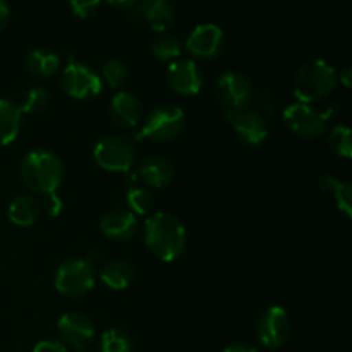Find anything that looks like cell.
<instances>
[{"label":"cell","instance_id":"f546056e","mask_svg":"<svg viewBox=\"0 0 352 352\" xmlns=\"http://www.w3.org/2000/svg\"><path fill=\"white\" fill-rule=\"evenodd\" d=\"M41 212H45L50 217H58L64 210V201L57 192H48V195H41L40 199Z\"/></svg>","mask_w":352,"mask_h":352},{"label":"cell","instance_id":"9a60e30c","mask_svg":"<svg viewBox=\"0 0 352 352\" xmlns=\"http://www.w3.org/2000/svg\"><path fill=\"white\" fill-rule=\"evenodd\" d=\"M100 230L112 241H129L138 232V219L129 210H110L100 220Z\"/></svg>","mask_w":352,"mask_h":352},{"label":"cell","instance_id":"d590c367","mask_svg":"<svg viewBox=\"0 0 352 352\" xmlns=\"http://www.w3.org/2000/svg\"><path fill=\"white\" fill-rule=\"evenodd\" d=\"M112 7H119V9H127L131 10L134 6H136L140 0H107Z\"/></svg>","mask_w":352,"mask_h":352},{"label":"cell","instance_id":"7c38bea8","mask_svg":"<svg viewBox=\"0 0 352 352\" xmlns=\"http://www.w3.org/2000/svg\"><path fill=\"white\" fill-rule=\"evenodd\" d=\"M223 41H226V34H223L222 28L212 23L198 24L189 33L188 40H186V48L192 57L210 60L222 52Z\"/></svg>","mask_w":352,"mask_h":352},{"label":"cell","instance_id":"cb8c5ba5","mask_svg":"<svg viewBox=\"0 0 352 352\" xmlns=\"http://www.w3.org/2000/svg\"><path fill=\"white\" fill-rule=\"evenodd\" d=\"M151 54L158 60H172L181 57L182 47L181 41L174 36V34L160 33L151 43Z\"/></svg>","mask_w":352,"mask_h":352},{"label":"cell","instance_id":"4316f807","mask_svg":"<svg viewBox=\"0 0 352 352\" xmlns=\"http://www.w3.org/2000/svg\"><path fill=\"white\" fill-rule=\"evenodd\" d=\"M329 146L337 157L349 158L352 157V140H351V129L344 124H339L332 129L329 136Z\"/></svg>","mask_w":352,"mask_h":352},{"label":"cell","instance_id":"44dd1931","mask_svg":"<svg viewBox=\"0 0 352 352\" xmlns=\"http://www.w3.org/2000/svg\"><path fill=\"white\" fill-rule=\"evenodd\" d=\"M21 122H23V112L19 105L12 100L0 98V144L14 143L21 131Z\"/></svg>","mask_w":352,"mask_h":352},{"label":"cell","instance_id":"d4e9b609","mask_svg":"<svg viewBox=\"0 0 352 352\" xmlns=\"http://www.w3.org/2000/svg\"><path fill=\"white\" fill-rule=\"evenodd\" d=\"M100 352H133V340L124 330L110 329L100 339Z\"/></svg>","mask_w":352,"mask_h":352},{"label":"cell","instance_id":"8d00e7d4","mask_svg":"<svg viewBox=\"0 0 352 352\" xmlns=\"http://www.w3.org/2000/svg\"><path fill=\"white\" fill-rule=\"evenodd\" d=\"M78 352H88V351H85V349H82V351H78Z\"/></svg>","mask_w":352,"mask_h":352},{"label":"cell","instance_id":"ba28073f","mask_svg":"<svg viewBox=\"0 0 352 352\" xmlns=\"http://www.w3.org/2000/svg\"><path fill=\"white\" fill-rule=\"evenodd\" d=\"M62 89L74 100L95 98L102 91V78L81 62H71L62 72Z\"/></svg>","mask_w":352,"mask_h":352},{"label":"cell","instance_id":"83f0119b","mask_svg":"<svg viewBox=\"0 0 352 352\" xmlns=\"http://www.w3.org/2000/svg\"><path fill=\"white\" fill-rule=\"evenodd\" d=\"M50 103L47 89L41 86H33L26 91L23 102L19 103V109L23 113H41Z\"/></svg>","mask_w":352,"mask_h":352},{"label":"cell","instance_id":"6da1fadb","mask_svg":"<svg viewBox=\"0 0 352 352\" xmlns=\"http://www.w3.org/2000/svg\"><path fill=\"white\" fill-rule=\"evenodd\" d=\"M144 244L158 260L170 263L184 253L188 230L175 215L158 212L144 222Z\"/></svg>","mask_w":352,"mask_h":352},{"label":"cell","instance_id":"ffe728a7","mask_svg":"<svg viewBox=\"0 0 352 352\" xmlns=\"http://www.w3.org/2000/svg\"><path fill=\"white\" fill-rule=\"evenodd\" d=\"M41 213L40 199L33 195H19L9 205L7 215L17 227H31Z\"/></svg>","mask_w":352,"mask_h":352},{"label":"cell","instance_id":"7a4b0ae2","mask_svg":"<svg viewBox=\"0 0 352 352\" xmlns=\"http://www.w3.org/2000/svg\"><path fill=\"white\" fill-rule=\"evenodd\" d=\"M21 179L36 195L57 192L64 181V165L50 150H33L21 162Z\"/></svg>","mask_w":352,"mask_h":352},{"label":"cell","instance_id":"8fae6325","mask_svg":"<svg viewBox=\"0 0 352 352\" xmlns=\"http://www.w3.org/2000/svg\"><path fill=\"white\" fill-rule=\"evenodd\" d=\"M227 122L236 131L237 138L248 146H258L268 136V126L265 117L258 110L243 109L226 112Z\"/></svg>","mask_w":352,"mask_h":352},{"label":"cell","instance_id":"3957f363","mask_svg":"<svg viewBox=\"0 0 352 352\" xmlns=\"http://www.w3.org/2000/svg\"><path fill=\"white\" fill-rule=\"evenodd\" d=\"M337 86V71L330 62L315 58L309 60L296 72L294 89L299 103H316L325 100Z\"/></svg>","mask_w":352,"mask_h":352},{"label":"cell","instance_id":"484cf974","mask_svg":"<svg viewBox=\"0 0 352 352\" xmlns=\"http://www.w3.org/2000/svg\"><path fill=\"white\" fill-rule=\"evenodd\" d=\"M126 201L127 206H129V212L134 213V215H146L155 205L153 195L146 188H129L126 195Z\"/></svg>","mask_w":352,"mask_h":352},{"label":"cell","instance_id":"2e32d148","mask_svg":"<svg viewBox=\"0 0 352 352\" xmlns=\"http://www.w3.org/2000/svg\"><path fill=\"white\" fill-rule=\"evenodd\" d=\"M138 19L150 24V28L157 33H165L174 23L175 12L167 0H140L131 9Z\"/></svg>","mask_w":352,"mask_h":352},{"label":"cell","instance_id":"8992f818","mask_svg":"<svg viewBox=\"0 0 352 352\" xmlns=\"http://www.w3.org/2000/svg\"><path fill=\"white\" fill-rule=\"evenodd\" d=\"M333 110L329 109L325 112L315 110L306 103H291L284 110V124L292 134L302 140H318L325 134L329 120Z\"/></svg>","mask_w":352,"mask_h":352},{"label":"cell","instance_id":"7402d4cb","mask_svg":"<svg viewBox=\"0 0 352 352\" xmlns=\"http://www.w3.org/2000/svg\"><path fill=\"white\" fill-rule=\"evenodd\" d=\"M26 67L34 78L48 79L60 67V57L50 48H33L26 57Z\"/></svg>","mask_w":352,"mask_h":352},{"label":"cell","instance_id":"836d02e7","mask_svg":"<svg viewBox=\"0 0 352 352\" xmlns=\"http://www.w3.org/2000/svg\"><path fill=\"white\" fill-rule=\"evenodd\" d=\"M7 21H9V6L6 3V0H0V33L7 26Z\"/></svg>","mask_w":352,"mask_h":352},{"label":"cell","instance_id":"603a6c76","mask_svg":"<svg viewBox=\"0 0 352 352\" xmlns=\"http://www.w3.org/2000/svg\"><path fill=\"white\" fill-rule=\"evenodd\" d=\"M320 188L323 191H329L333 196L337 208L346 219L352 217V188L349 182H344L336 179L333 175H322L320 177Z\"/></svg>","mask_w":352,"mask_h":352},{"label":"cell","instance_id":"277c9868","mask_svg":"<svg viewBox=\"0 0 352 352\" xmlns=\"http://www.w3.org/2000/svg\"><path fill=\"white\" fill-rule=\"evenodd\" d=\"M186 113L181 107L165 103L151 110L144 119L138 140L155 141V143H168L175 140L184 131Z\"/></svg>","mask_w":352,"mask_h":352},{"label":"cell","instance_id":"ac0fdd59","mask_svg":"<svg viewBox=\"0 0 352 352\" xmlns=\"http://www.w3.org/2000/svg\"><path fill=\"white\" fill-rule=\"evenodd\" d=\"M140 177L148 188L162 189L170 184L172 179H174V167L165 157L151 155L141 162Z\"/></svg>","mask_w":352,"mask_h":352},{"label":"cell","instance_id":"5bb4252c","mask_svg":"<svg viewBox=\"0 0 352 352\" xmlns=\"http://www.w3.org/2000/svg\"><path fill=\"white\" fill-rule=\"evenodd\" d=\"M57 332L60 336L62 342L74 347V349L82 351L88 347V344L95 337V327H93L91 320L86 315L71 311L58 318Z\"/></svg>","mask_w":352,"mask_h":352},{"label":"cell","instance_id":"9c48e42d","mask_svg":"<svg viewBox=\"0 0 352 352\" xmlns=\"http://www.w3.org/2000/svg\"><path fill=\"white\" fill-rule=\"evenodd\" d=\"M217 93L226 112L250 109L253 102V85L244 74L236 71L223 72L217 82Z\"/></svg>","mask_w":352,"mask_h":352},{"label":"cell","instance_id":"d6986e66","mask_svg":"<svg viewBox=\"0 0 352 352\" xmlns=\"http://www.w3.org/2000/svg\"><path fill=\"white\" fill-rule=\"evenodd\" d=\"M98 277L112 291H124L134 280V268L126 260L112 258L100 267Z\"/></svg>","mask_w":352,"mask_h":352},{"label":"cell","instance_id":"d6a6232c","mask_svg":"<svg viewBox=\"0 0 352 352\" xmlns=\"http://www.w3.org/2000/svg\"><path fill=\"white\" fill-rule=\"evenodd\" d=\"M223 352H260V349H256L254 346H250V344L237 342V344H232V346L226 347Z\"/></svg>","mask_w":352,"mask_h":352},{"label":"cell","instance_id":"e575fe53","mask_svg":"<svg viewBox=\"0 0 352 352\" xmlns=\"http://www.w3.org/2000/svg\"><path fill=\"white\" fill-rule=\"evenodd\" d=\"M351 81H352L351 67H346V69H344V71H340L339 74H337V82H342V85L346 86L347 89L351 88Z\"/></svg>","mask_w":352,"mask_h":352},{"label":"cell","instance_id":"5b68a950","mask_svg":"<svg viewBox=\"0 0 352 352\" xmlns=\"http://www.w3.org/2000/svg\"><path fill=\"white\" fill-rule=\"evenodd\" d=\"M96 272L88 260L72 258L64 261L57 268L54 277V285L58 294L67 298H79L95 287Z\"/></svg>","mask_w":352,"mask_h":352},{"label":"cell","instance_id":"e0dca14e","mask_svg":"<svg viewBox=\"0 0 352 352\" xmlns=\"http://www.w3.org/2000/svg\"><path fill=\"white\" fill-rule=\"evenodd\" d=\"M110 117L122 129H133L143 120V105L133 93L119 91L110 102Z\"/></svg>","mask_w":352,"mask_h":352},{"label":"cell","instance_id":"4dcf8cb0","mask_svg":"<svg viewBox=\"0 0 352 352\" xmlns=\"http://www.w3.org/2000/svg\"><path fill=\"white\" fill-rule=\"evenodd\" d=\"M100 3H102V0H69V6H71L74 16L81 17V19L93 16Z\"/></svg>","mask_w":352,"mask_h":352},{"label":"cell","instance_id":"52a82bcc","mask_svg":"<svg viewBox=\"0 0 352 352\" xmlns=\"http://www.w3.org/2000/svg\"><path fill=\"white\" fill-rule=\"evenodd\" d=\"M93 158L96 165L107 172H127L133 167L136 160V151H134L133 141L124 136H110L102 138L93 148Z\"/></svg>","mask_w":352,"mask_h":352},{"label":"cell","instance_id":"1f68e13d","mask_svg":"<svg viewBox=\"0 0 352 352\" xmlns=\"http://www.w3.org/2000/svg\"><path fill=\"white\" fill-rule=\"evenodd\" d=\"M33 352H67V347L58 340H41L34 346Z\"/></svg>","mask_w":352,"mask_h":352},{"label":"cell","instance_id":"f1b7e54d","mask_svg":"<svg viewBox=\"0 0 352 352\" xmlns=\"http://www.w3.org/2000/svg\"><path fill=\"white\" fill-rule=\"evenodd\" d=\"M100 78L113 89H119L120 86L126 82L127 79V67L122 60L119 58H110L103 64L102 67V76Z\"/></svg>","mask_w":352,"mask_h":352},{"label":"cell","instance_id":"4fadbf2b","mask_svg":"<svg viewBox=\"0 0 352 352\" xmlns=\"http://www.w3.org/2000/svg\"><path fill=\"white\" fill-rule=\"evenodd\" d=\"M167 85L181 96H195L203 88V72L195 60H174L167 69Z\"/></svg>","mask_w":352,"mask_h":352},{"label":"cell","instance_id":"30bf717a","mask_svg":"<svg viewBox=\"0 0 352 352\" xmlns=\"http://www.w3.org/2000/svg\"><path fill=\"white\" fill-rule=\"evenodd\" d=\"M291 336V318L282 306H270L261 313L256 323V337L268 349H278Z\"/></svg>","mask_w":352,"mask_h":352}]
</instances>
